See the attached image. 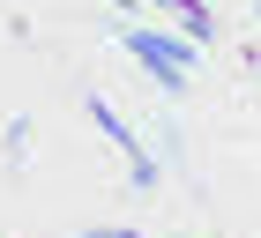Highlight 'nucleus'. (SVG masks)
<instances>
[{
	"label": "nucleus",
	"instance_id": "nucleus-1",
	"mask_svg": "<svg viewBox=\"0 0 261 238\" xmlns=\"http://www.w3.org/2000/svg\"><path fill=\"white\" fill-rule=\"evenodd\" d=\"M120 45L149 67V90H164V97H187V67H194V45L179 38V30H149V22H127Z\"/></svg>",
	"mask_w": 261,
	"mask_h": 238
},
{
	"label": "nucleus",
	"instance_id": "nucleus-2",
	"mask_svg": "<svg viewBox=\"0 0 261 238\" xmlns=\"http://www.w3.org/2000/svg\"><path fill=\"white\" fill-rule=\"evenodd\" d=\"M90 119H97V127H105V141H120V157H127V164H135V157H149V149H142V141H135V127H127V119L112 112V104H105V97H90Z\"/></svg>",
	"mask_w": 261,
	"mask_h": 238
},
{
	"label": "nucleus",
	"instance_id": "nucleus-3",
	"mask_svg": "<svg viewBox=\"0 0 261 238\" xmlns=\"http://www.w3.org/2000/svg\"><path fill=\"white\" fill-rule=\"evenodd\" d=\"M149 8H172V15H179V38L209 45V8H201V0H149Z\"/></svg>",
	"mask_w": 261,
	"mask_h": 238
},
{
	"label": "nucleus",
	"instance_id": "nucleus-4",
	"mask_svg": "<svg viewBox=\"0 0 261 238\" xmlns=\"http://www.w3.org/2000/svg\"><path fill=\"white\" fill-rule=\"evenodd\" d=\"M112 8H135V0H112Z\"/></svg>",
	"mask_w": 261,
	"mask_h": 238
},
{
	"label": "nucleus",
	"instance_id": "nucleus-5",
	"mask_svg": "<svg viewBox=\"0 0 261 238\" xmlns=\"http://www.w3.org/2000/svg\"><path fill=\"white\" fill-rule=\"evenodd\" d=\"M254 22H261V0H254Z\"/></svg>",
	"mask_w": 261,
	"mask_h": 238
}]
</instances>
